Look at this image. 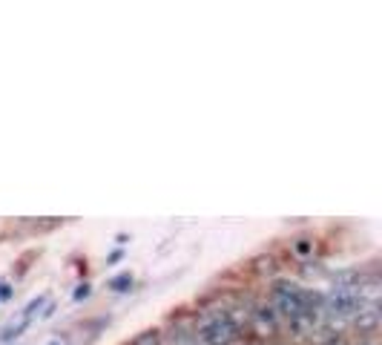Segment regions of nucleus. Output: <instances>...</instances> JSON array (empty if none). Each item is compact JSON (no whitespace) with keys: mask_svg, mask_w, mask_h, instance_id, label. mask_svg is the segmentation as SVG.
I'll list each match as a JSON object with an SVG mask.
<instances>
[{"mask_svg":"<svg viewBox=\"0 0 382 345\" xmlns=\"http://www.w3.org/2000/svg\"><path fill=\"white\" fill-rule=\"evenodd\" d=\"M193 334L199 345H233L242 334L233 325V319L227 317V311H207L196 319Z\"/></svg>","mask_w":382,"mask_h":345,"instance_id":"1","label":"nucleus"},{"mask_svg":"<svg viewBox=\"0 0 382 345\" xmlns=\"http://www.w3.org/2000/svg\"><path fill=\"white\" fill-rule=\"evenodd\" d=\"M351 325L356 328L359 337H376L379 325H382L379 308H374V305H359V308L354 311V317H351Z\"/></svg>","mask_w":382,"mask_h":345,"instance_id":"2","label":"nucleus"},{"mask_svg":"<svg viewBox=\"0 0 382 345\" xmlns=\"http://www.w3.org/2000/svg\"><path fill=\"white\" fill-rule=\"evenodd\" d=\"M251 267H253V274H259V276H273L276 267H279V262H276V256H271V254H262V256H256V259L251 262Z\"/></svg>","mask_w":382,"mask_h":345,"instance_id":"3","label":"nucleus"},{"mask_svg":"<svg viewBox=\"0 0 382 345\" xmlns=\"http://www.w3.org/2000/svg\"><path fill=\"white\" fill-rule=\"evenodd\" d=\"M362 276L365 274H359V271H336L331 276V288H356Z\"/></svg>","mask_w":382,"mask_h":345,"instance_id":"4","label":"nucleus"},{"mask_svg":"<svg viewBox=\"0 0 382 345\" xmlns=\"http://www.w3.org/2000/svg\"><path fill=\"white\" fill-rule=\"evenodd\" d=\"M129 345H164V331L161 328H147L138 337H132Z\"/></svg>","mask_w":382,"mask_h":345,"instance_id":"5","label":"nucleus"},{"mask_svg":"<svg viewBox=\"0 0 382 345\" xmlns=\"http://www.w3.org/2000/svg\"><path fill=\"white\" fill-rule=\"evenodd\" d=\"M164 345H199L193 328H176L173 334H170V342L164 339Z\"/></svg>","mask_w":382,"mask_h":345,"instance_id":"6","label":"nucleus"},{"mask_svg":"<svg viewBox=\"0 0 382 345\" xmlns=\"http://www.w3.org/2000/svg\"><path fill=\"white\" fill-rule=\"evenodd\" d=\"M132 282H136V279H132V274H118L116 279H109V288L116 294H124V291H129V288H132Z\"/></svg>","mask_w":382,"mask_h":345,"instance_id":"7","label":"nucleus"},{"mask_svg":"<svg viewBox=\"0 0 382 345\" xmlns=\"http://www.w3.org/2000/svg\"><path fill=\"white\" fill-rule=\"evenodd\" d=\"M89 294H92V288H89V285L84 282V285H78V291H75V294H72V299H75V302H81V299H87Z\"/></svg>","mask_w":382,"mask_h":345,"instance_id":"8","label":"nucleus"},{"mask_svg":"<svg viewBox=\"0 0 382 345\" xmlns=\"http://www.w3.org/2000/svg\"><path fill=\"white\" fill-rule=\"evenodd\" d=\"M296 251H299V254H308V251H313L311 239H299V242H296Z\"/></svg>","mask_w":382,"mask_h":345,"instance_id":"9","label":"nucleus"},{"mask_svg":"<svg viewBox=\"0 0 382 345\" xmlns=\"http://www.w3.org/2000/svg\"><path fill=\"white\" fill-rule=\"evenodd\" d=\"M356 345H376V339H374V337H359Z\"/></svg>","mask_w":382,"mask_h":345,"instance_id":"10","label":"nucleus"},{"mask_svg":"<svg viewBox=\"0 0 382 345\" xmlns=\"http://www.w3.org/2000/svg\"><path fill=\"white\" fill-rule=\"evenodd\" d=\"M0 291H3V282H0Z\"/></svg>","mask_w":382,"mask_h":345,"instance_id":"11","label":"nucleus"},{"mask_svg":"<svg viewBox=\"0 0 382 345\" xmlns=\"http://www.w3.org/2000/svg\"><path fill=\"white\" fill-rule=\"evenodd\" d=\"M52 345H61V342H52Z\"/></svg>","mask_w":382,"mask_h":345,"instance_id":"12","label":"nucleus"}]
</instances>
